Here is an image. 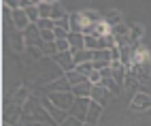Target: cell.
Here are the masks:
<instances>
[{
    "instance_id": "obj_12",
    "label": "cell",
    "mask_w": 151,
    "mask_h": 126,
    "mask_svg": "<svg viewBox=\"0 0 151 126\" xmlns=\"http://www.w3.org/2000/svg\"><path fill=\"white\" fill-rule=\"evenodd\" d=\"M92 90H94V86L87 81V83H81V86H75L73 94L77 98H92Z\"/></svg>"
},
{
    "instance_id": "obj_23",
    "label": "cell",
    "mask_w": 151,
    "mask_h": 126,
    "mask_svg": "<svg viewBox=\"0 0 151 126\" xmlns=\"http://www.w3.org/2000/svg\"><path fill=\"white\" fill-rule=\"evenodd\" d=\"M85 49L87 51H98L100 49V41L96 36H92V34H87L85 36Z\"/></svg>"
},
{
    "instance_id": "obj_33",
    "label": "cell",
    "mask_w": 151,
    "mask_h": 126,
    "mask_svg": "<svg viewBox=\"0 0 151 126\" xmlns=\"http://www.w3.org/2000/svg\"><path fill=\"white\" fill-rule=\"evenodd\" d=\"M149 73H151V68H149Z\"/></svg>"
},
{
    "instance_id": "obj_32",
    "label": "cell",
    "mask_w": 151,
    "mask_h": 126,
    "mask_svg": "<svg viewBox=\"0 0 151 126\" xmlns=\"http://www.w3.org/2000/svg\"><path fill=\"white\" fill-rule=\"evenodd\" d=\"M2 126H13V124H2Z\"/></svg>"
},
{
    "instance_id": "obj_29",
    "label": "cell",
    "mask_w": 151,
    "mask_h": 126,
    "mask_svg": "<svg viewBox=\"0 0 151 126\" xmlns=\"http://www.w3.org/2000/svg\"><path fill=\"white\" fill-rule=\"evenodd\" d=\"M89 83H92V86H100V83H102V75H100V71H94L92 75H89Z\"/></svg>"
},
{
    "instance_id": "obj_10",
    "label": "cell",
    "mask_w": 151,
    "mask_h": 126,
    "mask_svg": "<svg viewBox=\"0 0 151 126\" xmlns=\"http://www.w3.org/2000/svg\"><path fill=\"white\" fill-rule=\"evenodd\" d=\"M143 34H145V30L140 24H130V45H140Z\"/></svg>"
},
{
    "instance_id": "obj_28",
    "label": "cell",
    "mask_w": 151,
    "mask_h": 126,
    "mask_svg": "<svg viewBox=\"0 0 151 126\" xmlns=\"http://www.w3.org/2000/svg\"><path fill=\"white\" fill-rule=\"evenodd\" d=\"M53 34H55V41H62V39H68V30H64V28H60V26H55L53 28Z\"/></svg>"
},
{
    "instance_id": "obj_18",
    "label": "cell",
    "mask_w": 151,
    "mask_h": 126,
    "mask_svg": "<svg viewBox=\"0 0 151 126\" xmlns=\"http://www.w3.org/2000/svg\"><path fill=\"white\" fill-rule=\"evenodd\" d=\"M104 22H106L111 28H115V26H119V24H124V22H122V15H119V11H115V9H113V11H109V13L104 15Z\"/></svg>"
},
{
    "instance_id": "obj_1",
    "label": "cell",
    "mask_w": 151,
    "mask_h": 126,
    "mask_svg": "<svg viewBox=\"0 0 151 126\" xmlns=\"http://www.w3.org/2000/svg\"><path fill=\"white\" fill-rule=\"evenodd\" d=\"M47 98L51 101L58 109H62V111H66V113L73 109V105H75V101H77V96H75L73 92H51Z\"/></svg>"
},
{
    "instance_id": "obj_30",
    "label": "cell",
    "mask_w": 151,
    "mask_h": 126,
    "mask_svg": "<svg viewBox=\"0 0 151 126\" xmlns=\"http://www.w3.org/2000/svg\"><path fill=\"white\" fill-rule=\"evenodd\" d=\"M62 126H85L81 120H77V118H73V115H68V118H66V122L62 124Z\"/></svg>"
},
{
    "instance_id": "obj_14",
    "label": "cell",
    "mask_w": 151,
    "mask_h": 126,
    "mask_svg": "<svg viewBox=\"0 0 151 126\" xmlns=\"http://www.w3.org/2000/svg\"><path fill=\"white\" fill-rule=\"evenodd\" d=\"M100 113H102V107H100L98 103L92 101V105H89V113H87V122H85V124H92V126H94V124L100 120Z\"/></svg>"
},
{
    "instance_id": "obj_24",
    "label": "cell",
    "mask_w": 151,
    "mask_h": 126,
    "mask_svg": "<svg viewBox=\"0 0 151 126\" xmlns=\"http://www.w3.org/2000/svg\"><path fill=\"white\" fill-rule=\"evenodd\" d=\"M28 101H30V98H28V90H26V88L17 90L15 96H13V103H15V105H22V103H28Z\"/></svg>"
},
{
    "instance_id": "obj_19",
    "label": "cell",
    "mask_w": 151,
    "mask_h": 126,
    "mask_svg": "<svg viewBox=\"0 0 151 126\" xmlns=\"http://www.w3.org/2000/svg\"><path fill=\"white\" fill-rule=\"evenodd\" d=\"M38 4V13H41V19H51V2H36Z\"/></svg>"
},
{
    "instance_id": "obj_22",
    "label": "cell",
    "mask_w": 151,
    "mask_h": 126,
    "mask_svg": "<svg viewBox=\"0 0 151 126\" xmlns=\"http://www.w3.org/2000/svg\"><path fill=\"white\" fill-rule=\"evenodd\" d=\"M15 113H22V107H9L6 109V115H4V124H13L15 126Z\"/></svg>"
},
{
    "instance_id": "obj_13",
    "label": "cell",
    "mask_w": 151,
    "mask_h": 126,
    "mask_svg": "<svg viewBox=\"0 0 151 126\" xmlns=\"http://www.w3.org/2000/svg\"><path fill=\"white\" fill-rule=\"evenodd\" d=\"M75 58V64H87V62H94V51H87V49H81V51H77V54H73Z\"/></svg>"
},
{
    "instance_id": "obj_27",
    "label": "cell",
    "mask_w": 151,
    "mask_h": 126,
    "mask_svg": "<svg viewBox=\"0 0 151 126\" xmlns=\"http://www.w3.org/2000/svg\"><path fill=\"white\" fill-rule=\"evenodd\" d=\"M36 26H38V30H53L55 28V22H53V19H41Z\"/></svg>"
},
{
    "instance_id": "obj_26",
    "label": "cell",
    "mask_w": 151,
    "mask_h": 126,
    "mask_svg": "<svg viewBox=\"0 0 151 126\" xmlns=\"http://www.w3.org/2000/svg\"><path fill=\"white\" fill-rule=\"evenodd\" d=\"M55 49H58V54H64V51H70V43H68V39L55 41Z\"/></svg>"
},
{
    "instance_id": "obj_20",
    "label": "cell",
    "mask_w": 151,
    "mask_h": 126,
    "mask_svg": "<svg viewBox=\"0 0 151 126\" xmlns=\"http://www.w3.org/2000/svg\"><path fill=\"white\" fill-rule=\"evenodd\" d=\"M100 41V49H115L117 47V41L113 34H109V36H102V39H98Z\"/></svg>"
},
{
    "instance_id": "obj_9",
    "label": "cell",
    "mask_w": 151,
    "mask_h": 126,
    "mask_svg": "<svg viewBox=\"0 0 151 126\" xmlns=\"http://www.w3.org/2000/svg\"><path fill=\"white\" fill-rule=\"evenodd\" d=\"M47 88H49V94H51V92H73V86L68 83L66 77L58 79V81H53V83H49Z\"/></svg>"
},
{
    "instance_id": "obj_16",
    "label": "cell",
    "mask_w": 151,
    "mask_h": 126,
    "mask_svg": "<svg viewBox=\"0 0 151 126\" xmlns=\"http://www.w3.org/2000/svg\"><path fill=\"white\" fill-rule=\"evenodd\" d=\"M64 17H68V15H66V11H64L62 2H51V19L58 24L60 19H64Z\"/></svg>"
},
{
    "instance_id": "obj_11",
    "label": "cell",
    "mask_w": 151,
    "mask_h": 126,
    "mask_svg": "<svg viewBox=\"0 0 151 126\" xmlns=\"http://www.w3.org/2000/svg\"><path fill=\"white\" fill-rule=\"evenodd\" d=\"M9 43H11V47L17 51H26V39H24V32H13L11 39H9Z\"/></svg>"
},
{
    "instance_id": "obj_7",
    "label": "cell",
    "mask_w": 151,
    "mask_h": 126,
    "mask_svg": "<svg viewBox=\"0 0 151 126\" xmlns=\"http://www.w3.org/2000/svg\"><path fill=\"white\" fill-rule=\"evenodd\" d=\"M109 34H113V28H111V26L104 22V17L92 26V36H96V39H102V36H109Z\"/></svg>"
},
{
    "instance_id": "obj_4",
    "label": "cell",
    "mask_w": 151,
    "mask_h": 126,
    "mask_svg": "<svg viewBox=\"0 0 151 126\" xmlns=\"http://www.w3.org/2000/svg\"><path fill=\"white\" fill-rule=\"evenodd\" d=\"M53 60H55V64L62 68L64 73H70V71H75V68H77L75 58H73V51H64V54H58Z\"/></svg>"
},
{
    "instance_id": "obj_31",
    "label": "cell",
    "mask_w": 151,
    "mask_h": 126,
    "mask_svg": "<svg viewBox=\"0 0 151 126\" xmlns=\"http://www.w3.org/2000/svg\"><path fill=\"white\" fill-rule=\"evenodd\" d=\"M149 68H151V49H149Z\"/></svg>"
},
{
    "instance_id": "obj_25",
    "label": "cell",
    "mask_w": 151,
    "mask_h": 126,
    "mask_svg": "<svg viewBox=\"0 0 151 126\" xmlns=\"http://www.w3.org/2000/svg\"><path fill=\"white\" fill-rule=\"evenodd\" d=\"M124 88H138V77L134 75V73H128V75H126Z\"/></svg>"
},
{
    "instance_id": "obj_21",
    "label": "cell",
    "mask_w": 151,
    "mask_h": 126,
    "mask_svg": "<svg viewBox=\"0 0 151 126\" xmlns=\"http://www.w3.org/2000/svg\"><path fill=\"white\" fill-rule=\"evenodd\" d=\"M100 86H104L111 94H113V96H115V94H119V90H122V86H119L115 79H102V83H100Z\"/></svg>"
},
{
    "instance_id": "obj_15",
    "label": "cell",
    "mask_w": 151,
    "mask_h": 126,
    "mask_svg": "<svg viewBox=\"0 0 151 126\" xmlns=\"http://www.w3.org/2000/svg\"><path fill=\"white\" fill-rule=\"evenodd\" d=\"M64 77L68 79V83H70L73 88H75V86H81V83H87V81H89L87 77H83L81 73H77V71H70V73H66Z\"/></svg>"
},
{
    "instance_id": "obj_2",
    "label": "cell",
    "mask_w": 151,
    "mask_h": 126,
    "mask_svg": "<svg viewBox=\"0 0 151 126\" xmlns=\"http://www.w3.org/2000/svg\"><path fill=\"white\" fill-rule=\"evenodd\" d=\"M89 105H92V98H77L73 109L68 111V115H73V118L81 120L83 124L87 122V113H89Z\"/></svg>"
},
{
    "instance_id": "obj_5",
    "label": "cell",
    "mask_w": 151,
    "mask_h": 126,
    "mask_svg": "<svg viewBox=\"0 0 151 126\" xmlns=\"http://www.w3.org/2000/svg\"><path fill=\"white\" fill-rule=\"evenodd\" d=\"M111 98H113V94H111L104 86H94V90H92V101L94 103H98L100 107H104Z\"/></svg>"
},
{
    "instance_id": "obj_6",
    "label": "cell",
    "mask_w": 151,
    "mask_h": 126,
    "mask_svg": "<svg viewBox=\"0 0 151 126\" xmlns=\"http://www.w3.org/2000/svg\"><path fill=\"white\" fill-rule=\"evenodd\" d=\"M132 109L134 111H145V109H151V96L145 92H136L134 98H132Z\"/></svg>"
},
{
    "instance_id": "obj_3",
    "label": "cell",
    "mask_w": 151,
    "mask_h": 126,
    "mask_svg": "<svg viewBox=\"0 0 151 126\" xmlns=\"http://www.w3.org/2000/svg\"><path fill=\"white\" fill-rule=\"evenodd\" d=\"M41 105H43V107L47 109V113H49V118H53V120H55V122H58L60 126H62V124L66 122V118H68V113H66V111H62V109H58V107H55V105H53L51 101H49V98H43V101H41Z\"/></svg>"
},
{
    "instance_id": "obj_17",
    "label": "cell",
    "mask_w": 151,
    "mask_h": 126,
    "mask_svg": "<svg viewBox=\"0 0 151 126\" xmlns=\"http://www.w3.org/2000/svg\"><path fill=\"white\" fill-rule=\"evenodd\" d=\"M26 15H28V19H30V24H38L41 22V13H38V4L36 2H32L28 9H26Z\"/></svg>"
},
{
    "instance_id": "obj_8",
    "label": "cell",
    "mask_w": 151,
    "mask_h": 126,
    "mask_svg": "<svg viewBox=\"0 0 151 126\" xmlns=\"http://www.w3.org/2000/svg\"><path fill=\"white\" fill-rule=\"evenodd\" d=\"M68 43H70V51L77 54V51L85 49V36H83V34H73V32H70V34H68Z\"/></svg>"
}]
</instances>
